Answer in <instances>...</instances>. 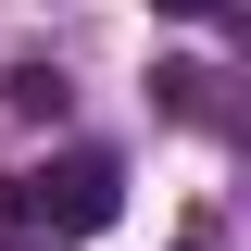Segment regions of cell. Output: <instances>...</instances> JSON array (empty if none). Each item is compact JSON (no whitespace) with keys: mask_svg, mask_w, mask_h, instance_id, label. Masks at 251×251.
Masks as SVG:
<instances>
[{"mask_svg":"<svg viewBox=\"0 0 251 251\" xmlns=\"http://www.w3.org/2000/svg\"><path fill=\"white\" fill-rule=\"evenodd\" d=\"M113 214H126V163L113 151H63V163L0 176V251H75Z\"/></svg>","mask_w":251,"mask_h":251,"instance_id":"obj_1","label":"cell"},{"mask_svg":"<svg viewBox=\"0 0 251 251\" xmlns=\"http://www.w3.org/2000/svg\"><path fill=\"white\" fill-rule=\"evenodd\" d=\"M0 100H13V113H63V75H50V63H13V88H0Z\"/></svg>","mask_w":251,"mask_h":251,"instance_id":"obj_2","label":"cell"},{"mask_svg":"<svg viewBox=\"0 0 251 251\" xmlns=\"http://www.w3.org/2000/svg\"><path fill=\"white\" fill-rule=\"evenodd\" d=\"M151 13H176V25H239L251 0H151Z\"/></svg>","mask_w":251,"mask_h":251,"instance_id":"obj_3","label":"cell"},{"mask_svg":"<svg viewBox=\"0 0 251 251\" xmlns=\"http://www.w3.org/2000/svg\"><path fill=\"white\" fill-rule=\"evenodd\" d=\"M176 251H214V239H176Z\"/></svg>","mask_w":251,"mask_h":251,"instance_id":"obj_4","label":"cell"}]
</instances>
